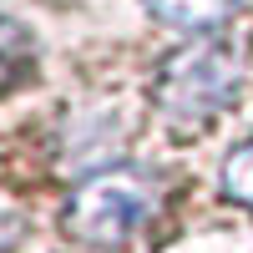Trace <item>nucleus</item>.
I'll return each mask as SVG.
<instances>
[{
  "label": "nucleus",
  "mask_w": 253,
  "mask_h": 253,
  "mask_svg": "<svg viewBox=\"0 0 253 253\" xmlns=\"http://www.w3.org/2000/svg\"><path fill=\"white\" fill-rule=\"evenodd\" d=\"M157 208V182L142 167H101L96 177H86L66 203V233L76 243L112 248L122 238H132L137 228L152 218Z\"/></svg>",
  "instance_id": "f257e3e1"
},
{
  "label": "nucleus",
  "mask_w": 253,
  "mask_h": 253,
  "mask_svg": "<svg viewBox=\"0 0 253 253\" xmlns=\"http://www.w3.org/2000/svg\"><path fill=\"white\" fill-rule=\"evenodd\" d=\"M238 96V51L223 41L187 46L162 66L157 76V101L177 122H208Z\"/></svg>",
  "instance_id": "f03ea898"
},
{
  "label": "nucleus",
  "mask_w": 253,
  "mask_h": 253,
  "mask_svg": "<svg viewBox=\"0 0 253 253\" xmlns=\"http://www.w3.org/2000/svg\"><path fill=\"white\" fill-rule=\"evenodd\" d=\"M147 10L182 31H213L238 10V0H147Z\"/></svg>",
  "instance_id": "7ed1b4c3"
},
{
  "label": "nucleus",
  "mask_w": 253,
  "mask_h": 253,
  "mask_svg": "<svg viewBox=\"0 0 253 253\" xmlns=\"http://www.w3.org/2000/svg\"><path fill=\"white\" fill-rule=\"evenodd\" d=\"M36 71V46L15 20H0V96Z\"/></svg>",
  "instance_id": "20e7f679"
},
{
  "label": "nucleus",
  "mask_w": 253,
  "mask_h": 253,
  "mask_svg": "<svg viewBox=\"0 0 253 253\" xmlns=\"http://www.w3.org/2000/svg\"><path fill=\"white\" fill-rule=\"evenodd\" d=\"M223 187H228V198H238L253 208V142H243L238 152H228L223 162Z\"/></svg>",
  "instance_id": "39448f33"
}]
</instances>
